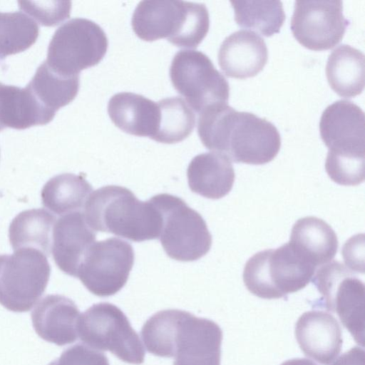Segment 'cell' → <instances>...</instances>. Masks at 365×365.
I'll return each mask as SVG.
<instances>
[{"label": "cell", "mask_w": 365, "mask_h": 365, "mask_svg": "<svg viewBox=\"0 0 365 365\" xmlns=\"http://www.w3.org/2000/svg\"><path fill=\"white\" fill-rule=\"evenodd\" d=\"M202 143L231 161L262 165L272 161L281 147L277 128L264 118L237 111L226 103L208 106L199 114Z\"/></svg>", "instance_id": "1"}, {"label": "cell", "mask_w": 365, "mask_h": 365, "mask_svg": "<svg viewBox=\"0 0 365 365\" xmlns=\"http://www.w3.org/2000/svg\"><path fill=\"white\" fill-rule=\"evenodd\" d=\"M146 349L175 357L173 365H220L222 331L212 320L180 309L160 311L144 324Z\"/></svg>", "instance_id": "2"}, {"label": "cell", "mask_w": 365, "mask_h": 365, "mask_svg": "<svg viewBox=\"0 0 365 365\" xmlns=\"http://www.w3.org/2000/svg\"><path fill=\"white\" fill-rule=\"evenodd\" d=\"M83 210L87 223L96 232L133 242L160 237L162 217L158 207L151 199L141 201L126 187L107 185L96 190Z\"/></svg>", "instance_id": "3"}, {"label": "cell", "mask_w": 365, "mask_h": 365, "mask_svg": "<svg viewBox=\"0 0 365 365\" xmlns=\"http://www.w3.org/2000/svg\"><path fill=\"white\" fill-rule=\"evenodd\" d=\"M131 24L143 41L166 38L178 47L195 48L208 32L210 17L202 3L148 0L138 3Z\"/></svg>", "instance_id": "4"}, {"label": "cell", "mask_w": 365, "mask_h": 365, "mask_svg": "<svg viewBox=\"0 0 365 365\" xmlns=\"http://www.w3.org/2000/svg\"><path fill=\"white\" fill-rule=\"evenodd\" d=\"M316 267L289 243L255 254L246 262L243 281L254 295L267 299L284 297L304 288Z\"/></svg>", "instance_id": "5"}, {"label": "cell", "mask_w": 365, "mask_h": 365, "mask_svg": "<svg viewBox=\"0 0 365 365\" xmlns=\"http://www.w3.org/2000/svg\"><path fill=\"white\" fill-rule=\"evenodd\" d=\"M150 199L161 214L159 238L169 257L180 262H192L209 252L212 236L199 212L182 198L170 194H158Z\"/></svg>", "instance_id": "6"}, {"label": "cell", "mask_w": 365, "mask_h": 365, "mask_svg": "<svg viewBox=\"0 0 365 365\" xmlns=\"http://www.w3.org/2000/svg\"><path fill=\"white\" fill-rule=\"evenodd\" d=\"M108 45L106 34L100 26L87 19L74 18L55 31L46 62L61 76H78L82 70L103 59Z\"/></svg>", "instance_id": "7"}, {"label": "cell", "mask_w": 365, "mask_h": 365, "mask_svg": "<svg viewBox=\"0 0 365 365\" xmlns=\"http://www.w3.org/2000/svg\"><path fill=\"white\" fill-rule=\"evenodd\" d=\"M80 331L81 339L90 348L109 351L125 363L144 361L145 351L138 334L113 304L101 302L88 309L82 316Z\"/></svg>", "instance_id": "8"}, {"label": "cell", "mask_w": 365, "mask_h": 365, "mask_svg": "<svg viewBox=\"0 0 365 365\" xmlns=\"http://www.w3.org/2000/svg\"><path fill=\"white\" fill-rule=\"evenodd\" d=\"M312 281L322 295L327 309L338 315L355 341L364 346L365 287L363 282L339 261L321 266Z\"/></svg>", "instance_id": "9"}, {"label": "cell", "mask_w": 365, "mask_h": 365, "mask_svg": "<svg viewBox=\"0 0 365 365\" xmlns=\"http://www.w3.org/2000/svg\"><path fill=\"white\" fill-rule=\"evenodd\" d=\"M170 78L175 89L199 113L207 107L226 103L230 86L210 58L195 50L179 51L174 56Z\"/></svg>", "instance_id": "10"}, {"label": "cell", "mask_w": 365, "mask_h": 365, "mask_svg": "<svg viewBox=\"0 0 365 365\" xmlns=\"http://www.w3.org/2000/svg\"><path fill=\"white\" fill-rule=\"evenodd\" d=\"M134 259L133 247L126 241L110 237L95 242L83 257L76 277L92 294L112 296L126 284Z\"/></svg>", "instance_id": "11"}, {"label": "cell", "mask_w": 365, "mask_h": 365, "mask_svg": "<svg viewBox=\"0 0 365 365\" xmlns=\"http://www.w3.org/2000/svg\"><path fill=\"white\" fill-rule=\"evenodd\" d=\"M348 21L341 0H297L291 20V29L304 46L315 51L333 48L342 39Z\"/></svg>", "instance_id": "12"}, {"label": "cell", "mask_w": 365, "mask_h": 365, "mask_svg": "<svg viewBox=\"0 0 365 365\" xmlns=\"http://www.w3.org/2000/svg\"><path fill=\"white\" fill-rule=\"evenodd\" d=\"M51 274L46 255L34 248H21L0 255V299L27 302L45 289Z\"/></svg>", "instance_id": "13"}, {"label": "cell", "mask_w": 365, "mask_h": 365, "mask_svg": "<svg viewBox=\"0 0 365 365\" xmlns=\"http://www.w3.org/2000/svg\"><path fill=\"white\" fill-rule=\"evenodd\" d=\"M319 130L327 153L365 157L364 113L353 102L339 100L328 106L322 114Z\"/></svg>", "instance_id": "14"}, {"label": "cell", "mask_w": 365, "mask_h": 365, "mask_svg": "<svg viewBox=\"0 0 365 365\" xmlns=\"http://www.w3.org/2000/svg\"><path fill=\"white\" fill-rule=\"evenodd\" d=\"M294 334L304 355L322 365L329 364L341 351V329L336 319L328 312H304L295 324Z\"/></svg>", "instance_id": "15"}, {"label": "cell", "mask_w": 365, "mask_h": 365, "mask_svg": "<svg viewBox=\"0 0 365 365\" xmlns=\"http://www.w3.org/2000/svg\"><path fill=\"white\" fill-rule=\"evenodd\" d=\"M96 232L87 223L83 212L62 215L53 229L51 253L56 266L65 274L76 277L78 267Z\"/></svg>", "instance_id": "16"}, {"label": "cell", "mask_w": 365, "mask_h": 365, "mask_svg": "<svg viewBox=\"0 0 365 365\" xmlns=\"http://www.w3.org/2000/svg\"><path fill=\"white\" fill-rule=\"evenodd\" d=\"M218 63L229 77L245 78L262 71L268 58L264 39L256 33L238 30L227 36L218 51Z\"/></svg>", "instance_id": "17"}, {"label": "cell", "mask_w": 365, "mask_h": 365, "mask_svg": "<svg viewBox=\"0 0 365 365\" xmlns=\"http://www.w3.org/2000/svg\"><path fill=\"white\" fill-rule=\"evenodd\" d=\"M108 113L115 125L126 133L153 139L158 131V104L143 96L130 92L116 93L108 101Z\"/></svg>", "instance_id": "18"}, {"label": "cell", "mask_w": 365, "mask_h": 365, "mask_svg": "<svg viewBox=\"0 0 365 365\" xmlns=\"http://www.w3.org/2000/svg\"><path fill=\"white\" fill-rule=\"evenodd\" d=\"M187 177L189 187L193 192L217 200L230 192L235 174L227 157L210 152L192 158L187 170Z\"/></svg>", "instance_id": "19"}, {"label": "cell", "mask_w": 365, "mask_h": 365, "mask_svg": "<svg viewBox=\"0 0 365 365\" xmlns=\"http://www.w3.org/2000/svg\"><path fill=\"white\" fill-rule=\"evenodd\" d=\"M55 113L45 108L26 86L21 88L0 83V131L23 130L51 122Z\"/></svg>", "instance_id": "20"}, {"label": "cell", "mask_w": 365, "mask_h": 365, "mask_svg": "<svg viewBox=\"0 0 365 365\" xmlns=\"http://www.w3.org/2000/svg\"><path fill=\"white\" fill-rule=\"evenodd\" d=\"M289 243L316 268L331 262L338 249L334 230L323 220L313 216L295 222Z\"/></svg>", "instance_id": "21"}, {"label": "cell", "mask_w": 365, "mask_h": 365, "mask_svg": "<svg viewBox=\"0 0 365 365\" xmlns=\"http://www.w3.org/2000/svg\"><path fill=\"white\" fill-rule=\"evenodd\" d=\"M364 54L347 44H341L329 54L326 74L331 88L340 96L354 97L364 87Z\"/></svg>", "instance_id": "22"}, {"label": "cell", "mask_w": 365, "mask_h": 365, "mask_svg": "<svg viewBox=\"0 0 365 365\" xmlns=\"http://www.w3.org/2000/svg\"><path fill=\"white\" fill-rule=\"evenodd\" d=\"M56 221V217L45 209H31L20 212L14 218L9 230L13 250L34 248L49 256Z\"/></svg>", "instance_id": "23"}, {"label": "cell", "mask_w": 365, "mask_h": 365, "mask_svg": "<svg viewBox=\"0 0 365 365\" xmlns=\"http://www.w3.org/2000/svg\"><path fill=\"white\" fill-rule=\"evenodd\" d=\"M93 191L84 175L63 173L51 178L43 186L42 204L58 215L82 211Z\"/></svg>", "instance_id": "24"}, {"label": "cell", "mask_w": 365, "mask_h": 365, "mask_svg": "<svg viewBox=\"0 0 365 365\" xmlns=\"http://www.w3.org/2000/svg\"><path fill=\"white\" fill-rule=\"evenodd\" d=\"M26 86L45 108L56 113L76 98L79 76H61L54 72L45 61Z\"/></svg>", "instance_id": "25"}, {"label": "cell", "mask_w": 365, "mask_h": 365, "mask_svg": "<svg viewBox=\"0 0 365 365\" xmlns=\"http://www.w3.org/2000/svg\"><path fill=\"white\" fill-rule=\"evenodd\" d=\"M236 23L266 36L277 33L285 19L281 1H230Z\"/></svg>", "instance_id": "26"}, {"label": "cell", "mask_w": 365, "mask_h": 365, "mask_svg": "<svg viewBox=\"0 0 365 365\" xmlns=\"http://www.w3.org/2000/svg\"><path fill=\"white\" fill-rule=\"evenodd\" d=\"M160 123L153 140L167 144L180 142L192 132L195 125L193 110L182 98H163L158 102Z\"/></svg>", "instance_id": "27"}, {"label": "cell", "mask_w": 365, "mask_h": 365, "mask_svg": "<svg viewBox=\"0 0 365 365\" xmlns=\"http://www.w3.org/2000/svg\"><path fill=\"white\" fill-rule=\"evenodd\" d=\"M38 34L36 22L24 13L0 12V59L28 49Z\"/></svg>", "instance_id": "28"}, {"label": "cell", "mask_w": 365, "mask_h": 365, "mask_svg": "<svg viewBox=\"0 0 365 365\" xmlns=\"http://www.w3.org/2000/svg\"><path fill=\"white\" fill-rule=\"evenodd\" d=\"M18 4L21 10L46 26H54L61 24L70 16L71 9L70 1H19Z\"/></svg>", "instance_id": "29"}, {"label": "cell", "mask_w": 365, "mask_h": 365, "mask_svg": "<svg viewBox=\"0 0 365 365\" xmlns=\"http://www.w3.org/2000/svg\"><path fill=\"white\" fill-rule=\"evenodd\" d=\"M65 365H109L106 356L98 350L76 346L66 356Z\"/></svg>", "instance_id": "30"}, {"label": "cell", "mask_w": 365, "mask_h": 365, "mask_svg": "<svg viewBox=\"0 0 365 365\" xmlns=\"http://www.w3.org/2000/svg\"><path fill=\"white\" fill-rule=\"evenodd\" d=\"M331 365H365V352L360 347H352Z\"/></svg>", "instance_id": "31"}, {"label": "cell", "mask_w": 365, "mask_h": 365, "mask_svg": "<svg viewBox=\"0 0 365 365\" xmlns=\"http://www.w3.org/2000/svg\"><path fill=\"white\" fill-rule=\"evenodd\" d=\"M281 365H317L307 359H293L283 362Z\"/></svg>", "instance_id": "32"}]
</instances>
